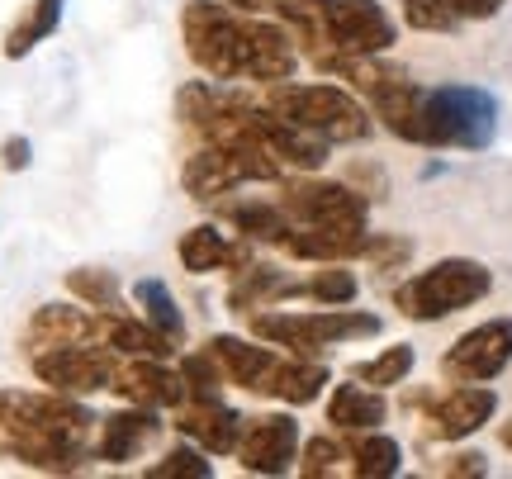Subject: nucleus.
Returning <instances> with one entry per match:
<instances>
[{
    "label": "nucleus",
    "mask_w": 512,
    "mask_h": 479,
    "mask_svg": "<svg viewBox=\"0 0 512 479\" xmlns=\"http://www.w3.org/2000/svg\"><path fill=\"white\" fill-rule=\"evenodd\" d=\"M185 53L214 81H290L294 76V38L285 24L256 15H233L219 0H190L181 15Z\"/></svg>",
    "instance_id": "1"
},
{
    "label": "nucleus",
    "mask_w": 512,
    "mask_h": 479,
    "mask_svg": "<svg viewBox=\"0 0 512 479\" xmlns=\"http://www.w3.org/2000/svg\"><path fill=\"white\" fill-rule=\"evenodd\" d=\"M347 461H351V475L389 479V475H399L403 451H399V442H394V437H384L380 427H370V432H351Z\"/></svg>",
    "instance_id": "23"
},
{
    "label": "nucleus",
    "mask_w": 512,
    "mask_h": 479,
    "mask_svg": "<svg viewBox=\"0 0 512 479\" xmlns=\"http://www.w3.org/2000/svg\"><path fill=\"white\" fill-rule=\"evenodd\" d=\"M280 176H285V166L275 162L271 152L219 148V143H204L200 152H190V157H185V171H181L185 190L200 204L219 200V195H228V190H238V185H247V181H280Z\"/></svg>",
    "instance_id": "8"
},
{
    "label": "nucleus",
    "mask_w": 512,
    "mask_h": 479,
    "mask_svg": "<svg viewBox=\"0 0 512 479\" xmlns=\"http://www.w3.org/2000/svg\"><path fill=\"white\" fill-rule=\"evenodd\" d=\"M356 276L351 271H342V261H328V271H318L313 280H304L299 285V295H309V299H318V304H351L356 299Z\"/></svg>",
    "instance_id": "31"
},
{
    "label": "nucleus",
    "mask_w": 512,
    "mask_h": 479,
    "mask_svg": "<svg viewBox=\"0 0 512 479\" xmlns=\"http://www.w3.org/2000/svg\"><path fill=\"white\" fill-rule=\"evenodd\" d=\"M105 347H114L119 356H152V361H171L176 342L143 323V318L128 314H105Z\"/></svg>",
    "instance_id": "22"
},
{
    "label": "nucleus",
    "mask_w": 512,
    "mask_h": 479,
    "mask_svg": "<svg viewBox=\"0 0 512 479\" xmlns=\"http://www.w3.org/2000/svg\"><path fill=\"white\" fill-rule=\"evenodd\" d=\"M498 138V100L484 86L446 81V86H422L418 100V138L422 148H460L484 152Z\"/></svg>",
    "instance_id": "3"
},
{
    "label": "nucleus",
    "mask_w": 512,
    "mask_h": 479,
    "mask_svg": "<svg viewBox=\"0 0 512 479\" xmlns=\"http://www.w3.org/2000/svg\"><path fill=\"white\" fill-rule=\"evenodd\" d=\"M181 380H185V389H190L185 404H219L223 370L209 351H190V356H181Z\"/></svg>",
    "instance_id": "30"
},
{
    "label": "nucleus",
    "mask_w": 512,
    "mask_h": 479,
    "mask_svg": "<svg viewBox=\"0 0 512 479\" xmlns=\"http://www.w3.org/2000/svg\"><path fill=\"white\" fill-rule=\"evenodd\" d=\"M223 219L233 223V228H238L242 238L247 242H280L285 238V228H290V214H285V209H280V200L275 204H261V200H247V204H228V209H223Z\"/></svg>",
    "instance_id": "26"
},
{
    "label": "nucleus",
    "mask_w": 512,
    "mask_h": 479,
    "mask_svg": "<svg viewBox=\"0 0 512 479\" xmlns=\"http://www.w3.org/2000/svg\"><path fill=\"white\" fill-rule=\"evenodd\" d=\"M238 465L247 475H290L299 465V423L290 413H256L242 427Z\"/></svg>",
    "instance_id": "12"
},
{
    "label": "nucleus",
    "mask_w": 512,
    "mask_h": 479,
    "mask_svg": "<svg viewBox=\"0 0 512 479\" xmlns=\"http://www.w3.org/2000/svg\"><path fill=\"white\" fill-rule=\"evenodd\" d=\"M446 5H451L460 19H494L508 0H446Z\"/></svg>",
    "instance_id": "37"
},
{
    "label": "nucleus",
    "mask_w": 512,
    "mask_h": 479,
    "mask_svg": "<svg viewBox=\"0 0 512 479\" xmlns=\"http://www.w3.org/2000/svg\"><path fill=\"white\" fill-rule=\"evenodd\" d=\"M413 347L399 342V347H384L380 356H370V361H356L351 366V380H361V385H375V389H389V385H403L408 380V370H413Z\"/></svg>",
    "instance_id": "29"
},
{
    "label": "nucleus",
    "mask_w": 512,
    "mask_h": 479,
    "mask_svg": "<svg viewBox=\"0 0 512 479\" xmlns=\"http://www.w3.org/2000/svg\"><path fill=\"white\" fill-rule=\"evenodd\" d=\"M299 295V280H290L285 271H275L266 261H247L233 271V285H228V309L233 314H252V309H266L275 299H294Z\"/></svg>",
    "instance_id": "20"
},
{
    "label": "nucleus",
    "mask_w": 512,
    "mask_h": 479,
    "mask_svg": "<svg viewBox=\"0 0 512 479\" xmlns=\"http://www.w3.org/2000/svg\"><path fill=\"white\" fill-rule=\"evenodd\" d=\"M403 19L408 29H422V34H451L460 24V15L446 0H403Z\"/></svg>",
    "instance_id": "34"
},
{
    "label": "nucleus",
    "mask_w": 512,
    "mask_h": 479,
    "mask_svg": "<svg viewBox=\"0 0 512 479\" xmlns=\"http://www.w3.org/2000/svg\"><path fill=\"white\" fill-rule=\"evenodd\" d=\"M399 43V24L389 19L380 0H323L318 5V34H313V57L318 53H389Z\"/></svg>",
    "instance_id": "7"
},
{
    "label": "nucleus",
    "mask_w": 512,
    "mask_h": 479,
    "mask_svg": "<svg viewBox=\"0 0 512 479\" xmlns=\"http://www.w3.org/2000/svg\"><path fill=\"white\" fill-rule=\"evenodd\" d=\"M280 209L309 228H366L370 200L337 181H280Z\"/></svg>",
    "instance_id": "10"
},
{
    "label": "nucleus",
    "mask_w": 512,
    "mask_h": 479,
    "mask_svg": "<svg viewBox=\"0 0 512 479\" xmlns=\"http://www.w3.org/2000/svg\"><path fill=\"white\" fill-rule=\"evenodd\" d=\"M209 451H195V446H176V451H166L162 461L147 470V479H209L214 475V465L204 461Z\"/></svg>",
    "instance_id": "32"
},
{
    "label": "nucleus",
    "mask_w": 512,
    "mask_h": 479,
    "mask_svg": "<svg viewBox=\"0 0 512 479\" xmlns=\"http://www.w3.org/2000/svg\"><path fill=\"white\" fill-rule=\"evenodd\" d=\"M176 257H181L190 276H209V271H223V266H247L252 252H247V242H228V233H219L214 223H200V228L181 233Z\"/></svg>",
    "instance_id": "19"
},
{
    "label": "nucleus",
    "mask_w": 512,
    "mask_h": 479,
    "mask_svg": "<svg viewBox=\"0 0 512 479\" xmlns=\"http://www.w3.org/2000/svg\"><path fill=\"white\" fill-rule=\"evenodd\" d=\"M29 366H34L38 385L57 389V394H72V399L114 389V361L100 351V342H72V347L34 351Z\"/></svg>",
    "instance_id": "11"
},
{
    "label": "nucleus",
    "mask_w": 512,
    "mask_h": 479,
    "mask_svg": "<svg viewBox=\"0 0 512 479\" xmlns=\"http://www.w3.org/2000/svg\"><path fill=\"white\" fill-rule=\"evenodd\" d=\"M91 408L57 389H0V461L43 475H76L95 456Z\"/></svg>",
    "instance_id": "2"
},
{
    "label": "nucleus",
    "mask_w": 512,
    "mask_h": 479,
    "mask_svg": "<svg viewBox=\"0 0 512 479\" xmlns=\"http://www.w3.org/2000/svg\"><path fill=\"white\" fill-rule=\"evenodd\" d=\"M323 385H328V366L294 356V361H280V366H275L266 394H271V399H280V404L304 408V404H313V399L323 394Z\"/></svg>",
    "instance_id": "24"
},
{
    "label": "nucleus",
    "mask_w": 512,
    "mask_h": 479,
    "mask_svg": "<svg viewBox=\"0 0 512 479\" xmlns=\"http://www.w3.org/2000/svg\"><path fill=\"white\" fill-rule=\"evenodd\" d=\"M347 461V446L332 442V437H309L304 451H299V475L309 479H323V475H337Z\"/></svg>",
    "instance_id": "33"
},
{
    "label": "nucleus",
    "mask_w": 512,
    "mask_h": 479,
    "mask_svg": "<svg viewBox=\"0 0 512 479\" xmlns=\"http://www.w3.org/2000/svg\"><path fill=\"white\" fill-rule=\"evenodd\" d=\"M494 290V271L475 257H446L437 266L418 271L413 280H403L394 290V309L408 323H441V318L470 309Z\"/></svg>",
    "instance_id": "4"
},
{
    "label": "nucleus",
    "mask_w": 512,
    "mask_h": 479,
    "mask_svg": "<svg viewBox=\"0 0 512 479\" xmlns=\"http://www.w3.org/2000/svg\"><path fill=\"white\" fill-rule=\"evenodd\" d=\"M375 332H380V318L347 304H328L323 314H252V337L271 347H290L294 356H318L337 342H356Z\"/></svg>",
    "instance_id": "6"
},
{
    "label": "nucleus",
    "mask_w": 512,
    "mask_h": 479,
    "mask_svg": "<svg viewBox=\"0 0 512 479\" xmlns=\"http://www.w3.org/2000/svg\"><path fill=\"white\" fill-rule=\"evenodd\" d=\"M62 10H67V0H34V5L24 10V19H19L15 29L5 34V57H10V62H19V57L34 53L43 38H53L57 24H62Z\"/></svg>",
    "instance_id": "25"
},
{
    "label": "nucleus",
    "mask_w": 512,
    "mask_h": 479,
    "mask_svg": "<svg viewBox=\"0 0 512 479\" xmlns=\"http://www.w3.org/2000/svg\"><path fill=\"white\" fill-rule=\"evenodd\" d=\"M72 342H105V314L100 309H72V304H43L29 328H24V356L48 347H72Z\"/></svg>",
    "instance_id": "14"
},
{
    "label": "nucleus",
    "mask_w": 512,
    "mask_h": 479,
    "mask_svg": "<svg viewBox=\"0 0 512 479\" xmlns=\"http://www.w3.org/2000/svg\"><path fill=\"white\" fill-rule=\"evenodd\" d=\"M366 257L380 266V271H394V266H403V261L413 257V242H403V238H389V233H370V247H366Z\"/></svg>",
    "instance_id": "35"
},
{
    "label": "nucleus",
    "mask_w": 512,
    "mask_h": 479,
    "mask_svg": "<svg viewBox=\"0 0 512 479\" xmlns=\"http://www.w3.org/2000/svg\"><path fill=\"white\" fill-rule=\"evenodd\" d=\"M498 442H503V446H508V451H512V423H503V427H498Z\"/></svg>",
    "instance_id": "39"
},
{
    "label": "nucleus",
    "mask_w": 512,
    "mask_h": 479,
    "mask_svg": "<svg viewBox=\"0 0 512 479\" xmlns=\"http://www.w3.org/2000/svg\"><path fill=\"white\" fill-rule=\"evenodd\" d=\"M389 418V404H384V394L375 385H337L328 399V423L337 432H370V427H380Z\"/></svg>",
    "instance_id": "21"
},
{
    "label": "nucleus",
    "mask_w": 512,
    "mask_h": 479,
    "mask_svg": "<svg viewBox=\"0 0 512 479\" xmlns=\"http://www.w3.org/2000/svg\"><path fill=\"white\" fill-rule=\"evenodd\" d=\"M446 475H489V465H484V456L465 451V456H456V461L446 465Z\"/></svg>",
    "instance_id": "38"
},
{
    "label": "nucleus",
    "mask_w": 512,
    "mask_h": 479,
    "mask_svg": "<svg viewBox=\"0 0 512 479\" xmlns=\"http://www.w3.org/2000/svg\"><path fill=\"white\" fill-rule=\"evenodd\" d=\"M114 394L143 408H181L190 399L181 370H166V361L152 356H128V366H114Z\"/></svg>",
    "instance_id": "15"
},
{
    "label": "nucleus",
    "mask_w": 512,
    "mask_h": 479,
    "mask_svg": "<svg viewBox=\"0 0 512 479\" xmlns=\"http://www.w3.org/2000/svg\"><path fill=\"white\" fill-rule=\"evenodd\" d=\"M204 351L219 361L223 380H228V385H238V389H247V394H266L275 366H280V356H275L271 347H256V342L233 337V332L209 337V342H204Z\"/></svg>",
    "instance_id": "17"
},
{
    "label": "nucleus",
    "mask_w": 512,
    "mask_h": 479,
    "mask_svg": "<svg viewBox=\"0 0 512 479\" xmlns=\"http://www.w3.org/2000/svg\"><path fill=\"white\" fill-rule=\"evenodd\" d=\"M498 413V394L489 385H456L451 394L422 399V423L437 442H465Z\"/></svg>",
    "instance_id": "13"
},
{
    "label": "nucleus",
    "mask_w": 512,
    "mask_h": 479,
    "mask_svg": "<svg viewBox=\"0 0 512 479\" xmlns=\"http://www.w3.org/2000/svg\"><path fill=\"white\" fill-rule=\"evenodd\" d=\"M157 432H162V418H157V408H119L110 418H100L95 427V461L105 465H128L143 446L157 442Z\"/></svg>",
    "instance_id": "16"
},
{
    "label": "nucleus",
    "mask_w": 512,
    "mask_h": 479,
    "mask_svg": "<svg viewBox=\"0 0 512 479\" xmlns=\"http://www.w3.org/2000/svg\"><path fill=\"white\" fill-rule=\"evenodd\" d=\"M133 304H138V318L152 323L162 337L185 342V318H181V309H176V299H171V290H166L162 280H152V276L138 280V285H133Z\"/></svg>",
    "instance_id": "27"
},
{
    "label": "nucleus",
    "mask_w": 512,
    "mask_h": 479,
    "mask_svg": "<svg viewBox=\"0 0 512 479\" xmlns=\"http://www.w3.org/2000/svg\"><path fill=\"white\" fill-rule=\"evenodd\" d=\"M67 290H72L81 304L100 309V314H124V290H119L114 271H100V266H76V271H67Z\"/></svg>",
    "instance_id": "28"
},
{
    "label": "nucleus",
    "mask_w": 512,
    "mask_h": 479,
    "mask_svg": "<svg viewBox=\"0 0 512 479\" xmlns=\"http://www.w3.org/2000/svg\"><path fill=\"white\" fill-rule=\"evenodd\" d=\"M280 119L299 124L304 133L323 138V143H366L375 133V119L366 114L361 100H351L342 86H294V81H275L266 91Z\"/></svg>",
    "instance_id": "5"
},
{
    "label": "nucleus",
    "mask_w": 512,
    "mask_h": 479,
    "mask_svg": "<svg viewBox=\"0 0 512 479\" xmlns=\"http://www.w3.org/2000/svg\"><path fill=\"white\" fill-rule=\"evenodd\" d=\"M29 157H34V148H29V138H19V133L0 143V166H5V171H24Z\"/></svg>",
    "instance_id": "36"
},
{
    "label": "nucleus",
    "mask_w": 512,
    "mask_h": 479,
    "mask_svg": "<svg viewBox=\"0 0 512 479\" xmlns=\"http://www.w3.org/2000/svg\"><path fill=\"white\" fill-rule=\"evenodd\" d=\"M512 366V318H489L460 332L441 356V375L451 385H489Z\"/></svg>",
    "instance_id": "9"
},
{
    "label": "nucleus",
    "mask_w": 512,
    "mask_h": 479,
    "mask_svg": "<svg viewBox=\"0 0 512 479\" xmlns=\"http://www.w3.org/2000/svg\"><path fill=\"white\" fill-rule=\"evenodd\" d=\"M176 427H181V432L200 446V451H209V456H228V451H238L247 418H242V413H233V408L219 399V404H181Z\"/></svg>",
    "instance_id": "18"
}]
</instances>
